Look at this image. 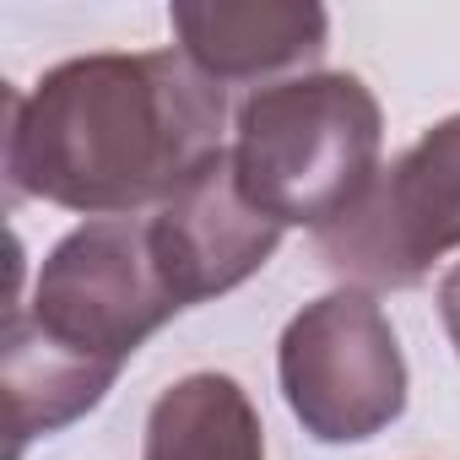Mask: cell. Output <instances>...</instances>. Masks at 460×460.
Returning <instances> with one entry per match:
<instances>
[{"label": "cell", "mask_w": 460, "mask_h": 460, "mask_svg": "<svg viewBox=\"0 0 460 460\" xmlns=\"http://www.w3.org/2000/svg\"><path fill=\"white\" fill-rule=\"evenodd\" d=\"M227 98L184 49L76 55L6 98V184L87 222L157 211L222 146Z\"/></svg>", "instance_id": "6da1fadb"}, {"label": "cell", "mask_w": 460, "mask_h": 460, "mask_svg": "<svg viewBox=\"0 0 460 460\" xmlns=\"http://www.w3.org/2000/svg\"><path fill=\"white\" fill-rule=\"evenodd\" d=\"M146 217L82 222L44 255L33 298L12 304L0 341V379L12 406V455L28 438L60 433L87 417L136 358L179 314Z\"/></svg>", "instance_id": "7a4b0ae2"}, {"label": "cell", "mask_w": 460, "mask_h": 460, "mask_svg": "<svg viewBox=\"0 0 460 460\" xmlns=\"http://www.w3.org/2000/svg\"><path fill=\"white\" fill-rule=\"evenodd\" d=\"M239 190L282 227H331L379 173L385 109L352 71L255 87L234 119Z\"/></svg>", "instance_id": "3957f363"}, {"label": "cell", "mask_w": 460, "mask_h": 460, "mask_svg": "<svg viewBox=\"0 0 460 460\" xmlns=\"http://www.w3.org/2000/svg\"><path fill=\"white\" fill-rule=\"evenodd\" d=\"M288 411L320 444H363L406 411V358L390 314L363 288L304 304L277 341Z\"/></svg>", "instance_id": "277c9868"}, {"label": "cell", "mask_w": 460, "mask_h": 460, "mask_svg": "<svg viewBox=\"0 0 460 460\" xmlns=\"http://www.w3.org/2000/svg\"><path fill=\"white\" fill-rule=\"evenodd\" d=\"M320 261L363 293L417 288L460 250V114L422 130L374 184L314 234Z\"/></svg>", "instance_id": "5b68a950"}, {"label": "cell", "mask_w": 460, "mask_h": 460, "mask_svg": "<svg viewBox=\"0 0 460 460\" xmlns=\"http://www.w3.org/2000/svg\"><path fill=\"white\" fill-rule=\"evenodd\" d=\"M152 255L179 293V304H206L250 282L282 244V222H271L234 173V152H217L200 173H190L152 217Z\"/></svg>", "instance_id": "8992f818"}, {"label": "cell", "mask_w": 460, "mask_h": 460, "mask_svg": "<svg viewBox=\"0 0 460 460\" xmlns=\"http://www.w3.org/2000/svg\"><path fill=\"white\" fill-rule=\"evenodd\" d=\"M184 60L227 82H266L282 71H298L325 55L331 17L320 6H277V0H250V6H173L168 12ZM288 82V76H282Z\"/></svg>", "instance_id": "52a82bcc"}, {"label": "cell", "mask_w": 460, "mask_h": 460, "mask_svg": "<svg viewBox=\"0 0 460 460\" xmlns=\"http://www.w3.org/2000/svg\"><path fill=\"white\" fill-rule=\"evenodd\" d=\"M141 460H266V428L234 374H184L152 401Z\"/></svg>", "instance_id": "ba28073f"}, {"label": "cell", "mask_w": 460, "mask_h": 460, "mask_svg": "<svg viewBox=\"0 0 460 460\" xmlns=\"http://www.w3.org/2000/svg\"><path fill=\"white\" fill-rule=\"evenodd\" d=\"M438 320H444V331H449V341H455V352H460V261L444 271V282H438Z\"/></svg>", "instance_id": "9c48e42d"}]
</instances>
